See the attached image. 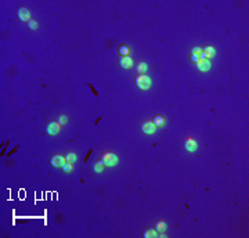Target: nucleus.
Instances as JSON below:
<instances>
[{
    "label": "nucleus",
    "instance_id": "f257e3e1",
    "mask_svg": "<svg viewBox=\"0 0 249 238\" xmlns=\"http://www.w3.org/2000/svg\"><path fill=\"white\" fill-rule=\"evenodd\" d=\"M136 86L141 90H148L151 87V78L147 73H140L136 78Z\"/></svg>",
    "mask_w": 249,
    "mask_h": 238
},
{
    "label": "nucleus",
    "instance_id": "f03ea898",
    "mask_svg": "<svg viewBox=\"0 0 249 238\" xmlns=\"http://www.w3.org/2000/svg\"><path fill=\"white\" fill-rule=\"evenodd\" d=\"M100 162L103 163L104 166H115V165H118V156L113 152H111V151H107V152L103 154Z\"/></svg>",
    "mask_w": 249,
    "mask_h": 238
},
{
    "label": "nucleus",
    "instance_id": "7ed1b4c3",
    "mask_svg": "<svg viewBox=\"0 0 249 238\" xmlns=\"http://www.w3.org/2000/svg\"><path fill=\"white\" fill-rule=\"evenodd\" d=\"M60 123L57 122V120H53V122H48L47 126H46V132H47V134H57L58 132H60Z\"/></svg>",
    "mask_w": 249,
    "mask_h": 238
},
{
    "label": "nucleus",
    "instance_id": "20e7f679",
    "mask_svg": "<svg viewBox=\"0 0 249 238\" xmlns=\"http://www.w3.org/2000/svg\"><path fill=\"white\" fill-rule=\"evenodd\" d=\"M141 132L145 133V134H154L156 132V128L152 122L147 120V122H143V125H141Z\"/></svg>",
    "mask_w": 249,
    "mask_h": 238
},
{
    "label": "nucleus",
    "instance_id": "39448f33",
    "mask_svg": "<svg viewBox=\"0 0 249 238\" xmlns=\"http://www.w3.org/2000/svg\"><path fill=\"white\" fill-rule=\"evenodd\" d=\"M17 15H18V18H20L21 21H29L30 20V14H29V10H28L26 7H20L18 8V11H17Z\"/></svg>",
    "mask_w": 249,
    "mask_h": 238
},
{
    "label": "nucleus",
    "instance_id": "423d86ee",
    "mask_svg": "<svg viewBox=\"0 0 249 238\" xmlns=\"http://www.w3.org/2000/svg\"><path fill=\"white\" fill-rule=\"evenodd\" d=\"M184 148H186V151H188V152H194V151H196V141L194 140V138H186V141H184Z\"/></svg>",
    "mask_w": 249,
    "mask_h": 238
},
{
    "label": "nucleus",
    "instance_id": "0eeeda50",
    "mask_svg": "<svg viewBox=\"0 0 249 238\" xmlns=\"http://www.w3.org/2000/svg\"><path fill=\"white\" fill-rule=\"evenodd\" d=\"M196 69L198 71H202V72H206V71L210 69V61L209 60H199L198 63L195 64Z\"/></svg>",
    "mask_w": 249,
    "mask_h": 238
},
{
    "label": "nucleus",
    "instance_id": "6e6552de",
    "mask_svg": "<svg viewBox=\"0 0 249 238\" xmlns=\"http://www.w3.org/2000/svg\"><path fill=\"white\" fill-rule=\"evenodd\" d=\"M65 162V158H64L62 155H60V154H55L50 158V163L55 168H58V166H62V163Z\"/></svg>",
    "mask_w": 249,
    "mask_h": 238
},
{
    "label": "nucleus",
    "instance_id": "1a4fd4ad",
    "mask_svg": "<svg viewBox=\"0 0 249 238\" xmlns=\"http://www.w3.org/2000/svg\"><path fill=\"white\" fill-rule=\"evenodd\" d=\"M119 65L122 68H125V69H129V68L133 67V60H131L130 57H121L119 58Z\"/></svg>",
    "mask_w": 249,
    "mask_h": 238
},
{
    "label": "nucleus",
    "instance_id": "9d476101",
    "mask_svg": "<svg viewBox=\"0 0 249 238\" xmlns=\"http://www.w3.org/2000/svg\"><path fill=\"white\" fill-rule=\"evenodd\" d=\"M202 53L206 55V58L209 60L210 57H214V55H216V49L212 47V46H205V47L202 49Z\"/></svg>",
    "mask_w": 249,
    "mask_h": 238
},
{
    "label": "nucleus",
    "instance_id": "9b49d317",
    "mask_svg": "<svg viewBox=\"0 0 249 238\" xmlns=\"http://www.w3.org/2000/svg\"><path fill=\"white\" fill-rule=\"evenodd\" d=\"M152 123L155 125V128H162V126L165 125V116H162V115H155V116H154Z\"/></svg>",
    "mask_w": 249,
    "mask_h": 238
},
{
    "label": "nucleus",
    "instance_id": "f8f14e48",
    "mask_svg": "<svg viewBox=\"0 0 249 238\" xmlns=\"http://www.w3.org/2000/svg\"><path fill=\"white\" fill-rule=\"evenodd\" d=\"M143 236L145 238H155V237H158V231H156L155 228H148V230L144 231Z\"/></svg>",
    "mask_w": 249,
    "mask_h": 238
},
{
    "label": "nucleus",
    "instance_id": "ddd939ff",
    "mask_svg": "<svg viewBox=\"0 0 249 238\" xmlns=\"http://www.w3.org/2000/svg\"><path fill=\"white\" fill-rule=\"evenodd\" d=\"M136 69H137L138 73H147V71H148V64L147 63H138Z\"/></svg>",
    "mask_w": 249,
    "mask_h": 238
},
{
    "label": "nucleus",
    "instance_id": "4468645a",
    "mask_svg": "<svg viewBox=\"0 0 249 238\" xmlns=\"http://www.w3.org/2000/svg\"><path fill=\"white\" fill-rule=\"evenodd\" d=\"M155 230L158 231V233H164V231L166 230V223L164 220H158L155 223Z\"/></svg>",
    "mask_w": 249,
    "mask_h": 238
},
{
    "label": "nucleus",
    "instance_id": "2eb2a0df",
    "mask_svg": "<svg viewBox=\"0 0 249 238\" xmlns=\"http://www.w3.org/2000/svg\"><path fill=\"white\" fill-rule=\"evenodd\" d=\"M65 161H68V162H76V159H78V156H76V154L75 152H72V151H69V152H67L65 154Z\"/></svg>",
    "mask_w": 249,
    "mask_h": 238
},
{
    "label": "nucleus",
    "instance_id": "dca6fc26",
    "mask_svg": "<svg viewBox=\"0 0 249 238\" xmlns=\"http://www.w3.org/2000/svg\"><path fill=\"white\" fill-rule=\"evenodd\" d=\"M119 53L122 54V57H127V55L130 54V49H129V46L122 44L121 47H119Z\"/></svg>",
    "mask_w": 249,
    "mask_h": 238
},
{
    "label": "nucleus",
    "instance_id": "f3484780",
    "mask_svg": "<svg viewBox=\"0 0 249 238\" xmlns=\"http://www.w3.org/2000/svg\"><path fill=\"white\" fill-rule=\"evenodd\" d=\"M62 170L64 172H67V173H69V172H72V169H73V166H72V162H68V161H65V162L62 163Z\"/></svg>",
    "mask_w": 249,
    "mask_h": 238
},
{
    "label": "nucleus",
    "instance_id": "a211bd4d",
    "mask_svg": "<svg viewBox=\"0 0 249 238\" xmlns=\"http://www.w3.org/2000/svg\"><path fill=\"white\" fill-rule=\"evenodd\" d=\"M103 169H104V165L101 162H96V163H94L93 170L96 172V173H101V172H103Z\"/></svg>",
    "mask_w": 249,
    "mask_h": 238
},
{
    "label": "nucleus",
    "instance_id": "6ab92c4d",
    "mask_svg": "<svg viewBox=\"0 0 249 238\" xmlns=\"http://www.w3.org/2000/svg\"><path fill=\"white\" fill-rule=\"evenodd\" d=\"M28 28H29V29H36V28H38V22H36L35 20H29L28 21Z\"/></svg>",
    "mask_w": 249,
    "mask_h": 238
},
{
    "label": "nucleus",
    "instance_id": "aec40b11",
    "mask_svg": "<svg viewBox=\"0 0 249 238\" xmlns=\"http://www.w3.org/2000/svg\"><path fill=\"white\" fill-rule=\"evenodd\" d=\"M57 122L60 123V125H65V123H67V116L65 115H60L57 118Z\"/></svg>",
    "mask_w": 249,
    "mask_h": 238
},
{
    "label": "nucleus",
    "instance_id": "412c9836",
    "mask_svg": "<svg viewBox=\"0 0 249 238\" xmlns=\"http://www.w3.org/2000/svg\"><path fill=\"white\" fill-rule=\"evenodd\" d=\"M201 51H202V49H201V47H198V46H195V47H192V49H191V54H196V55H199V54H201Z\"/></svg>",
    "mask_w": 249,
    "mask_h": 238
},
{
    "label": "nucleus",
    "instance_id": "4be33fe9",
    "mask_svg": "<svg viewBox=\"0 0 249 238\" xmlns=\"http://www.w3.org/2000/svg\"><path fill=\"white\" fill-rule=\"evenodd\" d=\"M191 61H192V63H198V61H199V55H196V54H191Z\"/></svg>",
    "mask_w": 249,
    "mask_h": 238
}]
</instances>
